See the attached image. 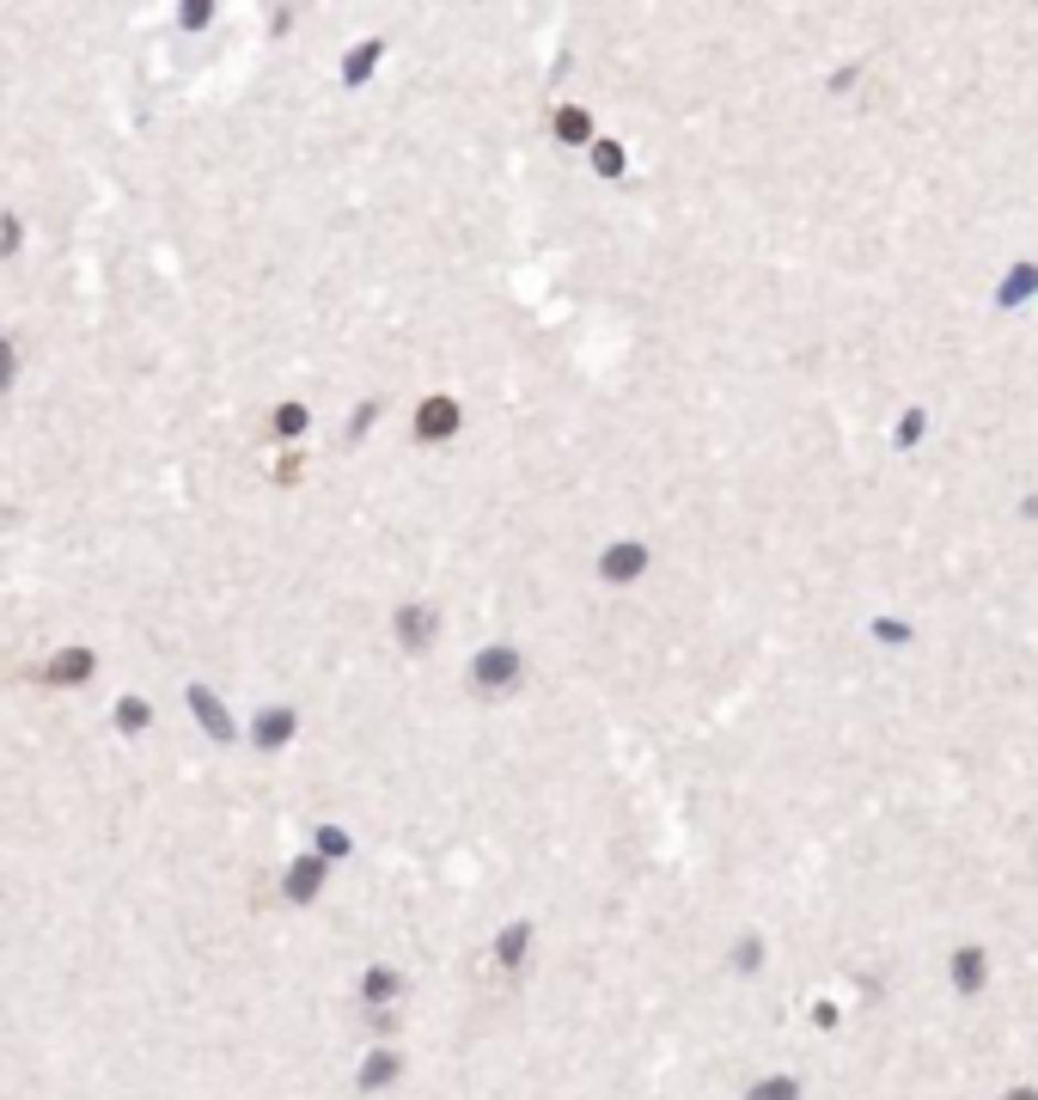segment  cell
<instances>
[{
  "label": "cell",
  "instance_id": "cell-1",
  "mask_svg": "<svg viewBox=\"0 0 1038 1100\" xmlns=\"http://www.w3.org/2000/svg\"><path fill=\"white\" fill-rule=\"evenodd\" d=\"M513 679H520V654H513L507 642H501V649H483L471 661V685L483 691V697H489V691H507Z\"/></svg>",
  "mask_w": 1038,
  "mask_h": 1100
},
{
  "label": "cell",
  "instance_id": "cell-2",
  "mask_svg": "<svg viewBox=\"0 0 1038 1100\" xmlns=\"http://www.w3.org/2000/svg\"><path fill=\"white\" fill-rule=\"evenodd\" d=\"M416 435H421V440H452V435H459V404L440 398V392H435V398H421Z\"/></svg>",
  "mask_w": 1038,
  "mask_h": 1100
},
{
  "label": "cell",
  "instance_id": "cell-3",
  "mask_svg": "<svg viewBox=\"0 0 1038 1100\" xmlns=\"http://www.w3.org/2000/svg\"><path fill=\"white\" fill-rule=\"evenodd\" d=\"M190 709H196V716L208 722L214 740H233V722H226V709L214 703V691H208V685H190Z\"/></svg>",
  "mask_w": 1038,
  "mask_h": 1100
},
{
  "label": "cell",
  "instance_id": "cell-4",
  "mask_svg": "<svg viewBox=\"0 0 1038 1100\" xmlns=\"http://www.w3.org/2000/svg\"><path fill=\"white\" fill-rule=\"evenodd\" d=\"M250 740L264 746V752H276V746H288L293 740V709H269L264 722H257V734Z\"/></svg>",
  "mask_w": 1038,
  "mask_h": 1100
},
{
  "label": "cell",
  "instance_id": "cell-5",
  "mask_svg": "<svg viewBox=\"0 0 1038 1100\" xmlns=\"http://www.w3.org/2000/svg\"><path fill=\"white\" fill-rule=\"evenodd\" d=\"M318 887H324V862H318V856H306V862H293V868H288V899H312Z\"/></svg>",
  "mask_w": 1038,
  "mask_h": 1100
},
{
  "label": "cell",
  "instance_id": "cell-6",
  "mask_svg": "<svg viewBox=\"0 0 1038 1100\" xmlns=\"http://www.w3.org/2000/svg\"><path fill=\"white\" fill-rule=\"evenodd\" d=\"M86 673H93V654H86V649H67V654H55V661H50V685H79Z\"/></svg>",
  "mask_w": 1038,
  "mask_h": 1100
},
{
  "label": "cell",
  "instance_id": "cell-7",
  "mask_svg": "<svg viewBox=\"0 0 1038 1100\" xmlns=\"http://www.w3.org/2000/svg\"><path fill=\"white\" fill-rule=\"evenodd\" d=\"M379 50H385V38H367L355 55H349V62H342V81H349V86H361V81L373 74V62H379Z\"/></svg>",
  "mask_w": 1038,
  "mask_h": 1100
},
{
  "label": "cell",
  "instance_id": "cell-8",
  "mask_svg": "<svg viewBox=\"0 0 1038 1100\" xmlns=\"http://www.w3.org/2000/svg\"><path fill=\"white\" fill-rule=\"evenodd\" d=\"M428 623H435V611H421V606L397 611V630H404V642H409V649H428Z\"/></svg>",
  "mask_w": 1038,
  "mask_h": 1100
},
{
  "label": "cell",
  "instance_id": "cell-9",
  "mask_svg": "<svg viewBox=\"0 0 1038 1100\" xmlns=\"http://www.w3.org/2000/svg\"><path fill=\"white\" fill-rule=\"evenodd\" d=\"M306 423H312V416H306V404H281V410H276V435L281 440H300Z\"/></svg>",
  "mask_w": 1038,
  "mask_h": 1100
},
{
  "label": "cell",
  "instance_id": "cell-10",
  "mask_svg": "<svg viewBox=\"0 0 1038 1100\" xmlns=\"http://www.w3.org/2000/svg\"><path fill=\"white\" fill-rule=\"evenodd\" d=\"M642 551H635V544H618V551H611V557H604V575H611V581H623V575H630V569H642Z\"/></svg>",
  "mask_w": 1038,
  "mask_h": 1100
},
{
  "label": "cell",
  "instance_id": "cell-11",
  "mask_svg": "<svg viewBox=\"0 0 1038 1100\" xmlns=\"http://www.w3.org/2000/svg\"><path fill=\"white\" fill-rule=\"evenodd\" d=\"M556 135L563 141H587V117L580 110H556Z\"/></svg>",
  "mask_w": 1038,
  "mask_h": 1100
},
{
  "label": "cell",
  "instance_id": "cell-12",
  "mask_svg": "<svg viewBox=\"0 0 1038 1100\" xmlns=\"http://www.w3.org/2000/svg\"><path fill=\"white\" fill-rule=\"evenodd\" d=\"M117 722H122V734H141V722H147V703H141V697H122Z\"/></svg>",
  "mask_w": 1038,
  "mask_h": 1100
},
{
  "label": "cell",
  "instance_id": "cell-13",
  "mask_svg": "<svg viewBox=\"0 0 1038 1100\" xmlns=\"http://www.w3.org/2000/svg\"><path fill=\"white\" fill-rule=\"evenodd\" d=\"M318 850H324V856H349V837H342V832H318Z\"/></svg>",
  "mask_w": 1038,
  "mask_h": 1100
},
{
  "label": "cell",
  "instance_id": "cell-14",
  "mask_svg": "<svg viewBox=\"0 0 1038 1100\" xmlns=\"http://www.w3.org/2000/svg\"><path fill=\"white\" fill-rule=\"evenodd\" d=\"M7 385H13V343L0 337V392H7Z\"/></svg>",
  "mask_w": 1038,
  "mask_h": 1100
},
{
  "label": "cell",
  "instance_id": "cell-15",
  "mask_svg": "<svg viewBox=\"0 0 1038 1100\" xmlns=\"http://www.w3.org/2000/svg\"><path fill=\"white\" fill-rule=\"evenodd\" d=\"M0 252H19V221H0Z\"/></svg>",
  "mask_w": 1038,
  "mask_h": 1100
}]
</instances>
